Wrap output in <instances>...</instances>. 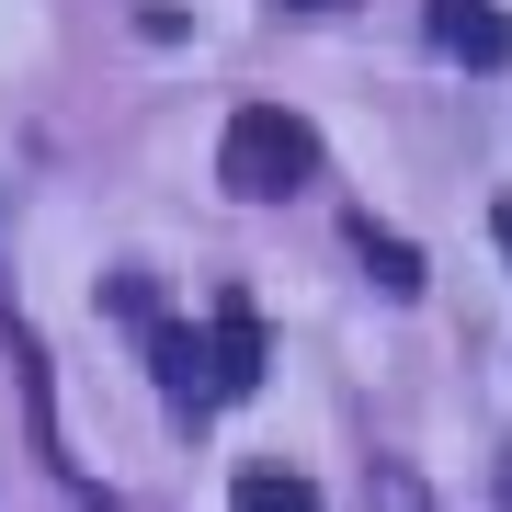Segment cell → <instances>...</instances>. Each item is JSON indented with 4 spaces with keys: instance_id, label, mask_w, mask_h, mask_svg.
<instances>
[{
    "instance_id": "obj_4",
    "label": "cell",
    "mask_w": 512,
    "mask_h": 512,
    "mask_svg": "<svg viewBox=\"0 0 512 512\" xmlns=\"http://www.w3.org/2000/svg\"><path fill=\"white\" fill-rule=\"evenodd\" d=\"M228 512H319V478H296V467H239V478H228Z\"/></svg>"
},
{
    "instance_id": "obj_5",
    "label": "cell",
    "mask_w": 512,
    "mask_h": 512,
    "mask_svg": "<svg viewBox=\"0 0 512 512\" xmlns=\"http://www.w3.org/2000/svg\"><path fill=\"white\" fill-rule=\"evenodd\" d=\"M365 262H376L387 296H421V251H410V239H376V228H365Z\"/></svg>"
},
{
    "instance_id": "obj_7",
    "label": "cell",
    "mask_w": 512,
    "mask_h": 512,
    "mask_svg": "<svg viewBox=\"0 0 512 512\" xmlns=\"http://www.w3.org/2000/svg\"><path fill=\"white\" fill-rule=\"evenodd\" d=\"M296 12H342V0H296Z\"/></svg>"
},
{
    "instance_id": "obj_2",
    "label": "cell",
    "mask_w": 512,
    "mask_h": 512,
    "mask_svg": "<svg viewBox=\"0 0 512 512\" xmlns=\"http://www.w3.org/2000/svg\"><path fill=\"white\" fill-rule=\"evenodd\" d=\"M262 387V319L251 296H217V330H205V399H251Z\"/></svg>"
},
{
    "instance_id": "obj_6",
    "label": "cell",
    "mask_w": 512,
    "mask_h": 512,
    "mask_svg": "<svg viewBox=\"0 0 512 512\" xmlns=\"http://www.w3.org/2000/svg\"><path fill=\"white\" fill-rule=\"evenodd\" d=\"M490 228H501V251H512V205H501V217H490Z\"/></svg>"
},
{
    "instance_id": "obj_3",
    "label": "cell",
    "mask_w": 512,
    "mask_h": 512,
    "mask_svg": "<svg viewBox=\"0 0 512 512\" xmlns=\"http://www.w3.org/2000/svg\"><path fill=\"white\" fill-rule=\"evenodd\" d=\"M433 46L467 69H512V12L501 0H433Z\"/></svg>"
},
{
    "instance_id": "obj_1",
    "label": "cell",
    "mask_w": 512,
    "mask_h": 512,
    "mask_svg": "<svg viewBox=\"0 0 512 512\" xmlns=\"http://www.w3.org/2000/svg\"><path fill=\"white\" fill-rule=\"evenodd\" d=\"M217 183H228L239 205L308 194V183H319V126H308V114H285V103H239L228 126H217Z\"/></svg>"
}]
</instances>
